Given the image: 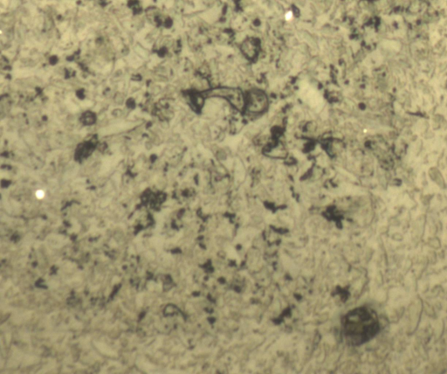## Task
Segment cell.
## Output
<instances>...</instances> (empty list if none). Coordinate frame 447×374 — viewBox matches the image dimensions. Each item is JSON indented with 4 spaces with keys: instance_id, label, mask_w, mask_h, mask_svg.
Listing matches in <instances>:
<instances>
[{
    "instance_id": "cell-1",
    "label": "cell",
    "mask_w": 447,
    "mask_h": 374,
    "mask_svg": "<svg viewBox=\"0 0 447 374\" xmlns=\"http://www.w3.org/2000/svg\"><path fill=\"white\" fill-rule=\"evenodd\" d=\"M378 319L373 311L361 308L350 315L348 323L349 336L356 344L371 340L378 333Z\"/></svg>"
},
{
    "instance_id": "cell-2",
    "label": "cell",
    "mask_w": 447,
    "mask_h": 374,
    "mask_svg": "<svg viewBox=\"0 0 447 374\" xmlns=\"http://www.w3.org/2000/svg\"><path fill=\"white\" fill-rule=\"evenodd\" d=\"M248 113L251 115H260L264 113L268 106L267 95L260 90H251L247 94L246 105Z\"/></svg>"
},
{
    "instance_id": "cell-3",
    "label": "cell",
    "mask_w": 447,
    "mask_h": 374,
    "mask_svg": "<svg viewBox=\"0 0 447 374\" xmlns=\"http://www.w3.org/2000/svg\"><path fill=\"white\" fill-rule=\"evenodd\" d=\"M212 94L214 96L228 100V102L237 110H242L246 105V100L243 96L242 92L237 89L218 88L217 90H213Z\"/></svg>"
},
{
    "instance_id": "cell-4",
    "label": "cell",
    "mask_w": 447,
    "mask_h": 374,
    "mask_svg": "<svg viewBox=\"0 0 447 374\" xmlns=\"http://www.w3.org/2000/svg\"><path fill=\"white\" fill-rule=\"evenodd\" d=\"M286 155H287V152H286V150L285 149V147L283 145H276L275 147H273V148L270 150L268 153V156H270V157H277V158H283Z\"/></svg>"
},
{
    "instance_id": "cell-5",
    "label": "cell",
    "mask_w": 447,
    "mask_h": 374,
    "mask_svg": "<svg viewBox=\"0 0 447 374\" xmlns=\"http://www.w3.org/2000/svg\"><path fill=\"white\" fill-rule=\"evenodd\" d=\"M243 51L247 56L251 57L256 54V46L251 41H247L243 45Z\"/></svg>"
},
{
    "instance_id": "cell-6",
    "label": "cell",
    "mask_w": 447,
    "mask_h": 374,
    "mask_svg": "<svg viewBox=\"0 0 447 374\" xmlns=\"http://www.w3.org/2000/svg\"><path fill=\"white\" fill-rule=\"evenodd\" d=\"M44 195H45V193H44V191H41V190L36 192V196L38 197V199H42Z\"/></svg>"
}]
</instances>
